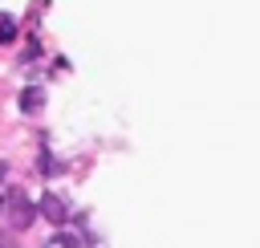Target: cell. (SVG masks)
<instances>
[{
  "instance_id": "cell-4",
  "label": "cell",
  "mask_w": 260,
  "mask_h": 248,
  "mask_svg": "<svg viewBox=\"0 0 260 248\" xmlns=\"http://www.w3.org/2000/svg\"><path fill=\"white\" fill-rule=\"evenodd\" d=\"M12 37H16V24H12V20H8V16H0V41H4V45H8V41H12Z\"/></svg>"
},
{
  "instance_id": "cell-3",
  "label": "cell",
  "mask_w": 260,
  "mask_h": 248,
  "mask_svg": "<svg viewBox=\"0 0 260 248\" xmlns=\"http://www.w3.org/2000/svg\"><path fill=\"white\" fill-rule=\"evenodd\" d=\"M41 98H45L41 89H24V94H20V110H37V106H41Z\"/></svg>"
},
{
  "instance_id": "cell-6",
  "label": "cell",
  "mask_w": 260,
  "mask_h": 248,
  "mask_svg": "<svg viewBox=\"0 0 260 248\" xmlns=\"http://www.w3.org/2000/svg\"><path fill=\"white\" fill-rule=\"evenodd\" d=\"M4 175H8V167H4V163H0V187H4Z\"/></svg>"
},
{
  "instance_id": "cell-2",
  "label": "cell",
  "mask_w": 260,
  "mask_h": 248,
  "mask_svg": "<svg viewBox=\"0 0 260 248\" xmlns=\"http://www.w3.org/2000/svg\"><path fill=\"white\" fill-rule=\"evenodd\" d=\"M37 211H41L45 220H53V224H65V215H69V211H65V203H61V199H57L53 191H45V195H41Z\"/></svg>"
},
{
  "instance_id": "cell-5",
  "label": "cell",
  "mask_w": 260,
  "mask_h": 248,
  "mask_svg": "<svg viewBox=\"0 0 260 248\" xmlns=\"http://www.w3.org/2000/svg\"><path fill=\"white\" fill-rule=\"evenodd\" d=\"M49 248H73V236H53Z\"/></svg>"
},
{
  "instance_id": "cell-1",
  "label": "cell",
  "mask_w": 260,
  "mask_h": 248,
  "mask_svg": "<svg viewBox=\"0 0 260 248\" xmlns=\"http://www.w3.org/2000/svg\"><path fill=\"white\" fill-rule=\"evenodd\" d=\"M4 207H8V224H12L16 232H24V228L32 224V215H37V207L28 203V195H24L20 187H12V191H8V199H4Z\"/></svg>"
}]
</instances>
